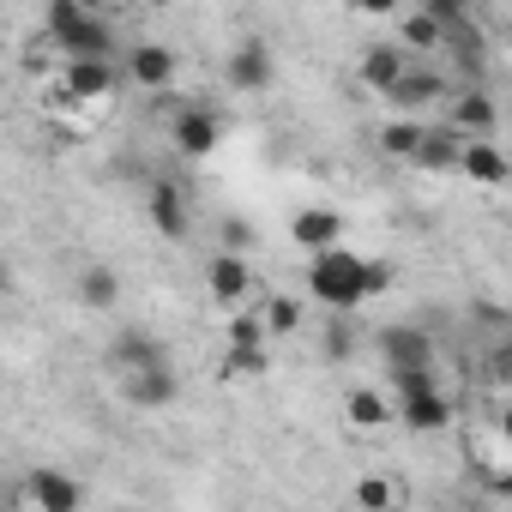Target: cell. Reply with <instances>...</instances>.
<instances>
[{
    "instance_id": "6da1fadb",
    "label": "cell",
    "mask_w": 512,
    "mask_h": 512,
    "mask_svg": "<svg viewBox=\"0 0 512 512\" xmlns=\"http://www.w3.org/2000/svg\"><path fill=\"white\" fill-rule=\"evenodd\" d=\"M308 296L326 314H356L368 302V260H362V253H350L344 241L308 253Z\"/></svg>"
},
{
    "instance_id": "7a4b0ae2",
    "label": "cell",
    "mask_w": 512,
    "mask_h": 512,
    "mask_svg": "<svg viewBox=\"0 0 512 512\" xmlns=\"http://www.w3.org/2000/svg\"><path fill=\"white\" fill-rule=\"evenodd\" d=\"M374 350H380L386 374H392V368H434V362H440L434 332H428L422 320H398V326H386V332L374 338Z\"/></svg>"
},
{
    "instance_id": "3957f363",
    "label": "cell",
    "mask_w": 512,
    "mask_h": 512,
    "mask_svg": "<svg viewBox=\"0 0 512 512\" xmlns=\"http://www.w3.org/2000/svg\"><path fill=\"white\" fill-rule=\"evenodd\" d=\"M205 290H211V302L217 308H253V266H247V253H235V247H223L217 260L205 266Z\"/></svg>"
},
{
    "instance_id": "277c9868",
    "label": "cell",
    "mask_w": 512,
    "mask_h": 512,
    "mask_svg": "<svg viewBox=\"0 0 512 512\" xmlns=\"http://www.w3.org/2000/svg\"><path fill=\"white\" fill-rule=\"evenodd\" d=\"M410 49L404 43H374V49H362V61H356V79L374 91V97H392L398 91V79L410 73Z\"/></svg>"
},
{
    "instance_id": "5b68a950",
    "label": "cell",
    "mask_w": 512,
    "mask_h": 512,
    "mask_svg": "<svg viewBox=\"0 0 512 512\" xmlns=\"http://www.w3.org/2000/svg\"><path fill=\"white\" fill-rule=\"evenodd\" d=\"M121 392H127V404H133V410H169V404L181 398V380H175V368H169V362H151V368L121 374Z\"/></svg>"
},
{
    "instance_id": "8992f818",
    "label": "cell",
    "mask_w": 512,
    "mask_h": 512,
    "mask_svg": "<svg viewBox=\"0 0 512 512\" xmlns=\"http://www.w3.org/2000/svg\"><path fill=\"white\" fill-rule=\"evenodd\" d=\"M19 506H37V512H79L85 506V488L61 470H31L25 488H19Z\"/></svg>"
},
{
    "instance_id": "52a82bcc",
    "label": "cell",
    "mask_w": 512,
    "mask_h": 512,
    "mask_svg": "<svg viewBox=\"0 0 512 512\" xmlns=\"http://www.w3.org/2000/svg\"><path fill=\"white\" fill-rule=\"evenodd\" d=\"M446 121H452L464 139H494V127H500V103H494L482 85H464V91L446 103Z\"/></svg>"
},
{
    "instance_id": "ba28073f",
    "label": "cell",
    "mask_w": 512,
    "mask_h": 512,
    "mask_svg": "<svg viewBox=\"0 0 512 512\" xmlns=\"http://www.w3.org/2000/svg\"><path fill=\"white\" fill-rule=\"evenodd\" d=\"M272 79H278V61H272V49H266L260 37L235 43V55H229V85H235V91L260 97V91H272Z\"/></svg>"
},
{
    "instance_id": "9c48e42d",
    "label": "cell",
    "mask_w": 512,
    "mask_h": 512,
    "mask_svg": "<svg viewBox=\"0 0 512 512\" xmlns=\"http://www.w3.org/2000/svg\"><path fill=\"white\" fill-rule=\"evenodd\" d=\"M217 139H223V115H217V109L187 103V109L175 115V151H181V157H211Z\"/></svg>"
},
{
    "instance_id": "30bf717a",
    "label": "cell",
    "mask_w": 512,
    "mask_h": 512,
    "mask_svg": "<svg viewBox=\"0 0 512 512\" xmlns=\"http://www.w3.org/2000/svg\"><path fill=\"white\" fill-rule=\"evenodd\" d=\"M440 97H446V79L434 73V55H416V61H410V73L398 79L392 103H398L404 115H422V109H434Z\"/></svg>"
},
{
    "instance_id": "8fae6325",
    "label": "cell",
    "mask_w": 512,
    "mask_h": 512,
    "mask_svg": "<svg viewBox=\"0 0 512 512\" xmlns=\"http://www.w3.org/2000/svg\"><path fill=\"white\" fill-rule=\"evenodd\" d=\"M115 85H121L115 61H67V67H61V91H67L73 103H103Z\"/></svg>"
},
{
    "instance_id": "7c38bea8",
    "label": "cell",
    "mask_w": 512,
    "mask_h": 512,
    "mask_svg": "<svg viewBox=\"0 0 512 512\" xmlns=\"http://www.w3.org/2000/svg\"><path fill=\"white\" fill-rule=\"evenodd\" d=\"M458 175H464V181H476V187H506V181H512V157H506L494 139H464Z\"/></svg>"
},
{
    "instance_id": "4fadbf2b",
    "label": "cell",
    "mask_w": 512,
    "mask_h": 512,
    "mask_svg": "<svg viewBox=\"0 0 512 512\" xmlns=\"http://www.w3.org/2000/svg\"><path fill=\"white\" fill-rule=\"evenodd\" d=\"M145 217H151V229H157V235H169V241H181V235H187V223H193L187 193H181L175 181H151V193H145Z\"/></svg>"
},
{
    "instance_id": "5bb4252c",
    "label": "cell",
    "mask_w": 512,
    "mask_h": 512,
    "mask_svg": "<svg viewBox=\"0 0 512 512\" xmlns=\"http://www.w3.org/2000/svg\"><path fill=\"white\" fill-rule=\"evenodd\" d=\"M290 235H296V247L320 253V247H338V241H344V217H338L332 205H302V211L290 217Z\"/></svg>"
},
{
    "instance_id": "9a60e30c",
    "label": "cell",
    "mask_w": 512,
    "mask_h": 512,
    "mask_svg": "<svg viewBox=\"0 0 512 512\" xmlns=\"http://www.w3.org/2000/svg\"><path fill=\"white\" fill-rule=\"evenodd\" d=\"M398 422H404L410 434H440V428L452 422V398H446L440 386L410 392V398H398Z\"/></svg>"
},
{
    "instance_id": "2e32d148",
    "label": "cell",
    "mask_w": 512,
    "mask_h": 512,
    "mask_svg": "<svg viewBox=\"0 0 512 512\" xmlns=\"http://www.w3.org/2000/svg\"><path fill=\"white\" fill-rule=\"evenodd\" d=\"M458 157H464V133L452 127V121H428V133H422V145H416V169H428V175H446V169H458Z\"/></svg>"
},
{
    "instance_id": "e0dca14e",
    "label": "cell",
    "mask_w": 512,
    "mask_h": 512,
    "mask_svg": "<svg viewBox=\"0 0 512 512\" xmlns=\"http://www.w3.org/2000/svg\"><path fill=\"white\" fill-rule=\"evenodd\" d=\"M127 79L145 85V91H169V85H175V55H169L163 43H139V49L127 55Z\"/></svg>"
},
{
    "instance_id": "ac0fdd59",
    "label": "cell",
    "mask_w": 512,
    "mask_h": 512,
    "mask_svg": "<svg viewBox=\"0 0 512 512\" xmlns=\"http://www.w3.org/2000/svg\"><path fill=\"white\" fill-rule=\"evenodd\" d=\"M151 362H169V350H163L151 332H139V326L109 344V368H115V374H133V368H151Z\"/></svg>"
},
{
    "instance_id": "d6986e66",
    "label": "cell",
    "mask_w": 512,
    "mask_h": 512,
    "mask_svg": "<svg viewBox=\"0 0 512 512\" xmlns=\"http://www.w3.org/2000/svg\"><path fill=\"white\" fill-rule=\"evenodd\" d=\"M344 416H350L356 434H380L386 422H398V404H386V392H374V386H356L344 398Z\"/></svg>"
},
{
    "instance_id": "ffe728a7",
    "label": "cell",
    "mask_w": 512,
    "mask_h": 512,
    "mask_svg": "<svg viewBox=\"0 0 512 512\" xmlns=\"http://www.w3.org/2000/svg\"><path fill=\"white\" fill-rule=\"evenodd\" d=\"M398 43H404L410 55H440V49H446V25H440L428 7H416V13L398 19Z\"/></svg>"
},
{
    "instance_id": "44dd1931",
    "label": "cell",
    "mask_w": 512,
    "mask_h": 512,
    "mask_svg": "<svg viewBox=\"0 0 512 512\" xmlns=\"http://www.w3.org/2000/svg\"><path fill=\"white\" fill-rule=\"evenodd\" d=\"M422 133H428V121H422V115H398V121H386V127H380V151H386V157H404V163H416V145H422Z\"/></svg>"
},
{
    "instance_id": "7402d4cb",
    "label": "cell",
    "mask_w": 512,
    "mask_h": 512,
    "mask_svg": "<svg viewBox=\"0 0 512 512\" xmlns=\"http://www.w3.org/2000/svg\"><path fill=\"white\" fill-rule=\"evenodd\" d=\"M79 302L97 308V314H109V308L121 302V278H115V266H85V272H79Z\"/></svg>"
},
{
    "instance_id": "603a6c76",
    "label": "cell",
    "mask_w": 512,
    "mask_h": 512,
    "mask_svg": "<svg viewBox=\"0 0 512 512\" xmlns=\"http://www.w3.org/2000/svg\"><path fill=\"white\" fill-rule=\"evenodd\" d=\"M272 326H266V308H235L229 314V350H266Z\"/></svg>"
},
{
    "instance_id": "cb8c5ba5",
    "label": "cell",
    "mask_w": 512,
    "mask_h": 512,
    "mask_svg": "<svg viewBox=\"0 0 512 512\" xmlns=\"http://www.w3.org/2000/svg\"><path fill=\"white\" fill-rule=\"evenodd\" d=\"M482 380H488V386H512V332L482 350Z\"/></svg>"
},
{
    "instance_id": "d4e9b609",
    "label": "cell",
    "mask_w": 512,
    "mask_h": 512,
    "mask_svg": "<svg viewBox=\"0 0 512 512\" xmlns=\"http://www.w3.org/2000/svg\"><path fill=\"white\" fill-rule=\"evenodd\" d=\"M398 500H404V488L392 476H362L356 482V506H398Z\"/></svg>"
},
{
    "instance_id": "484cf974",
    "label": "cell",
    "mask_w": 512,
    "mask_h": 512,
    "mask_svg": "<svg viewBox=\"0 0 512 512\" xmlns=\"http://www.w3.org/2000/svg\"><path fill=\"white\" fill-rule=\"evenodd\" d=\"M422 7H428L446 31H458V25H470V7H476V0H422Z\"/></svg>"
},
{
    "instance_id": "4316f807",
    "label": "cell",
    "mask_w": 512,
    "mask_h": 512,
    "mask_svg": "<svg viewBox=\"0 0 512 512\" xmlns=\"http://www.w3.org/2000/svg\"><path fill=\"white\" fill-rule=\"evenodd\" d=\"M266 326H272V338H284V332H296V326H302V308L278 296V302H266Z\"/></svg>"
},
{
    "instance_id": "83f0119b",
    "label": "cell",
    "mask_w": 512,
    "mask_h": 512,
    "mask_svg": "<svg viewBox=\"0 0 512 512\" xmlns=\"http://www.w3.org/2000/svg\"><path fill=\"white\" fill-rule=\"evenodd\" d=\"M350 350H356V338H350V320H344V314H332V326H326V356H338V362H344Z\"/></svg>"
},
{
    "instance_id": "f1b7e54d",
    "label": "cell",
    "mask_w": 512,
    "mask_h": 512,
    "mask_svg": "<svg viewBox=\"0 0 512 512\" xmlns=\"http://www.w3.org/2000/svg\"><path fill=\"white\" fill-rule=\"evenodd\" d=\"M392 284H398V266H392V260H368V302L386 296Z\"/></svg>"
},
{
    "instance_id": "f546056e",
    "label": "cell",
    "mask_w": 512,
    "mask_h": 512,
    "mask_svg": "<svg viewBox=\"0 0 512 512\" xmlns=\"http://www.w3.org/2000/svg\"><path fill=\"white\" fill-rule=\"evenodd\" d=\"M350 13H356V19H398L404 0H350Z\"/></svg>"
},
{
    "instance_id": "4dcf8cb0",
    "label": "cell",
    "mask_w": 512,
    "mask_h": 512,
    "mask_svg": "<svg viewBox=\"0 0 512 512\" xmlns=\"http://www.w3.org/2000/svg\"><path fill=\"white\" fill-rule=\"evenodd\" d=\"M229 374H266V350H229Z\"/></svg>"
},
{
    "instance_id": "1f68e13d",
    "label": "cell",
    "mask_w": 512,
    "mask_h": 512,
    "mask_svg": "<svg viewBox=\"0 0 512 512\" xmlns=\"http://www.w3.org/2000/svg\"><path fill=\"white\" fill-rule=\"evenodd\" d=\"M223 247H235V253H247V247H253V223H241V217H229V223H223Z\"/></svg>"
},
{
    "instance_id": "d6a6232c",
    "label": "cell",
    "mask_w": 512,
    "mask_h": 512,
    "mask_svg": "<svg viewBox=\"0 0 512 512\" xmlns=\"http://www.w3.org/2000/svg\"><path fill=\"white\" fill-rule=\"evenodd\" d=\"M494 428H500V434H506V440H512V404H506V410H500V416H494Z\"/></svg>"
},
{
    "instance_id": "836d02e7",
    "label": "cell",
    "mask_w": 512,
    "mask_h": 512,
    "mask_svg": "<svg viewBox=\"0 0 512 512\" xmlns=\"http://www.w3.org/2000/svg\"><path fill=\"white\" fill-rule=\"evenodd\" d=\"M85 7H91V13H109V7H115V0H85Z\"/></svg>"
},
{
    "instance_id": "e575fe53",
    "label": "cell",
    "mask_w": 512,
    "mask_h": 512,
    "mask_svg": "<svg viewBox=\"0 0 512 512\" xmlns=\"http://www.w3.org/2000/svg\"><path fill=\"white\" fill-rule=\"evenodd\" d=\"M133 7H163V0H133Z\"/></svg>"
}]
</instances>
